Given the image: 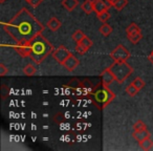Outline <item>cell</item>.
Returning a JSON list of instances; mask_svg holds the SVG:
<instances>
[{
    "instance_id": "6da1fadb",
    "label": "cell",
    "mask_w": 153,
    "mask_h": 151,
    "mask_svg": "<svg viewBox=\"0 0 153 151\" xmlns=\"http://www.w3.org/2000/svg\"><path fill=\"white\" fill-rule=\"evenodd\" d=\"M2 28L15 42H30L45 30L44 25L25 7L18 12L9 22L3 23Z\"/></svg>"
},
{
    "instance_id": "7a4b0ae2",
    "label": "cell",
    "mask_w": 153,
    "mask_h": 151,
    "mask_svg": "<svg viewBox=\"0 0 153 151\" xmlns=\"http://www.w3.org/2000/svg\"><path fill=\"white\" fill-rule=\"evenodd\" d=\"M32 51H30V58L37 64H40L46 59V57L55 49L48 40L42 34L38 35L36 38L30 41Z\"/></svg>"
},
{
    "instance_id": "3957f363",
    "label": "cell",
    "mask_w": 153,
    "mask_h": 151,
    "mask_svg": "<svg viewBox=\"0 0 153 151\" xmlns=\"http://www.w3.org/2000/svg\"><path fill=\"white\" fill-rule=\"evenodd\" d=\"M92 98H94V104L102 110L114 100L115 94L108 87V85H105L102 82L92 90Z\"/></svg>"
},
{
    "instance_id": "277c9868",
    "label": "cell",
    "mask_w": 153,
    "mask_h": 151,
    "mask_svg": "<svg viewBox=\"0 0 153 151\" xmlns=\"http://www.w3.org/2000/svg\"><path fill=\"white\" fill-rule=\"evenodd\" d=\"M109 68H110L113 76H114L115 81L120 84L124 83V81H125L130 74H132V71H133V68L131 67V65H129V64L127 63V61H123V62L114 61L109 66Z\"/></svg>"
},
{
    "instance_id": "5b68a950",
    "label": "cell",
    "mask_w": 153,
    "mask_h": 151,
    "mask_svg": "<svg viewBox=\"0 0 153 151\" xmlns=\"http://www.w3.org/2000/svg\"><path fill=\"white\" fill-rule=\"evenodd\" d=\"M110 57L115 62H123L127 61L130 57V51L126 48L124 45L119 44L110 53Z\"/></svg>"
},
{
    "instance_id": "8992f818",
    "label": "cell",
    "mask_w": 153,
    "mask_h": 151,
    "mask_svg": "<svg viewBox=\"0 0 153 151\" xmlns=\"http://www.w3.org/2000/svg\"><path fill=\"white\" fill-rule=\"evenodd\" d=\"M70 54L71 53L64 45H60L58 48H56L53 51V58L56 60V62H58V63L62 65L64 63V61L69 57Z\"/></svg>"
},
{
    "instance_id": "52a82bcc",
    "label": "cell",
    "mask_w": 153,
    "mask_h": 151,
    "mask_svg": "<svg viewBox=\"0 0 153 151\" xmlns=\"http://www.w3.org/2000/svg\"><path fill=\"white\" fill-rule=\"evenodd\" d=\"M15 51L22 58L30 57V51H32V44H30V42H16Z\"/></svg>"
},
{
    "instance_id": "ba28073f",
    "label": "cell",
    "mask_w": 153,
    "mask_h": 151,
    "mask_svg": "<svg viewBox=\"0 0 153 151\" xmlns=\"http://www.w3.org/2000/svg\"><path fill=\"white\" fill-rule=\"evenodd\" d=\"M80 64V60L74 55V54H70L69 57L64 61V63L62 64L64 68L68 71H74Z\"/></svg>"
},
{
    "instance_id": "9c48e42d",
    "label": "cell",
    "mask_w": 153,
    "mask_h": 151,
    "mask_svg": "<svg viewBox=\"0 0 153 151\" xmlns=\"http://www.w3.org/2000/svg\"><path fill=\"white\" fill-rule=\"evenodd\" d=\"M101 77H102V82L105 85H110L113 81H115V78L113 76L112 71L110 70V68H106L101 72Z\"/></svg>"
},
{
    "instance_id": "30bf717a",
    "label": "cell",
    "mask_w": 153,
    "mask_h": 151,
    "mask_svg": "<svg viewBox=\"0 0 153 151\" xmlns=\"http://www.w3.org/2000/svg\"><path fill=\"white\" fill-rule=\"evenodd\" d=\"M92 3H94V12H96L97 15L109 10V7L103 2L102 0H92Z\"/></svg>"
},
{
    "instance_id": "8fae6325",
    "label": "cell",
    "mask_w": 153,
    "mask_h": 151,
    "mask_svg": "<svg viewBox=\"0 0 153 151\" xmlns=\"http://www.w3.org/2000/svg\"><path fill=\"white\" fill-rule=\"evenodd\" d=\"M132 135H133V138L140 143V142H142L143 140H145V138H150V132H149V130L147 129V128H145V129L138 130V131H133Z\"/></svg>"
},
{
    "instance_id": "7c38bea8",
    "label": "cell",
    "mask_w": 153,
    "mask_h": 151,
    "mask_svg": "<svg viewBox=\"0 0 153 151\" xmlns=\"http://www.w3.org/2000/svg\"><path fill=\"white\" fill-rule=\"evenodd\" d=\"M46 26L49 28L51 30H53V32H56V30H58L62 26V23L61 21H60L58 18L56 17H51V19L47 21V24Z\"/></svg>"
},
{
    "instance_id": "4fadbf2b",
    "label": "cell",
    "mask_w": 153,
    "mask_h": 151,
    "mask_svg": "<svg viewBox=\"0 0 153 151\" xmlns=\"http://www.w3.org/2000/svg\"><path fill=\"white\" fill-rule=\"evenodd\" d=\"M79 4V0H62V5L68 12H72Z\"/></svg>"
},
{
    "instance_id": "5bb4252c",
    "label": "cell",
    "mask_w": 153,
    "mask_h": 151,
    "mask_svg": "<svg viewBox=\"0 0 153 151\" xmlns=\"http://www.w3.org/2000/svg\"><path fill=\"white\" fill-rule=\"evenodd\" d=\"M82 11L85 14H90L94 11V3H92V0H85L83 3L81 4Z\"/></svg>"
},
{
    "instance_id": "9a60e30c",
    "label": "cell",
    "mask_w": 153,
    "mask_h": 151,
    "mask_svg": "<svg viewBox=\"0 0 153 151\" xmlns=\"http://www.w3.org/2000/svg\"><path fill=\"white\" fill-rule=\"evenodd\" d=\"M137 33H140V28H138L137 24H135V23H131L127 28H126V35H127L128 38L133 36V35L137 34Z\"/></svg>"
},
{
    "instance_id": "2e32d148",
    "label": "cell",
    "mask_w": 153,
    "mask_h": 151,
    "mask_svg": "<svg viewBox=\"0 0 153 151\" xmlns=\"http://www.w3.org/2000/svg\"><path fill=\"white\" fill-rule=\"evenodd\" d=\"M112 30H113L112 26L109 25V24H107V23H103L102 25H101V28H99V32H100L101 35H103L104 37L110 36Z\"/></svg>"
},
{
    "instance_id": "e0dca14e",
    "label": "cell",
    "mask_w": 153,
    "mask_h": 151,
    "mask_svg": "<svg viewBox=\"0 0 153 151\" xmlns=\"http://www.w3.org/2000/svg\"><path fill=\"white\" fill-rule=\"evenodd\" d=\"M23 74H25V76H28V77H32V76L37 74V68L35 67L33 64H27V65L24 66Z\"/></svg>"
},
{
    "instance_id": "ac0fdd59",
    "label": "cell",
    "mask_w": 153,
    "mask_h": 151,
    "mask_svg": "<svg viewBox=\"0 0 153 151\" xmlns=\"http://www.w3.org/2000/svg\"><path fill=\"white\" fill-rule=\"evenodd\" d=\"M140 147L143 150H150L153 147V141L150 138H147L145 140H143L142 142H140Z\"/></svg>"
},
{
    "instance_id": "d6986e66",
    "label": "cell",
    "mask_w": 153,
    "mask_h": 151,
    "mask_svg": "<svg viewBox=\"0 0 153 151\" xmlns=\"http://www.w3.org/2000/svg\"><path fill=\"white\" fill-rule=\"evenodd\" d=\"M86 37V35L84 34L82 30H76V32L74 33V34L71 35V38H72V40L74 41L76 43H80L82 40H83L84 38Z\"/></svg>"
},
{
    "instance_id": "ffe728a7",
    "label": "cell",
    "mask_w": 153,
    "mask_h": 151,
    "mask_svg": "<svg viewBox=\"0 0 153 151\" xmlns=\"http://www.w3.org/2000/svg\"><path fill=\"white\" fill-rule=\"evenodd\" d=\"M128 4V0H115L112 2V7L117 11H122Z\"/></svg>"
},
{
    "instance_id": "44dd1931",
    "label": "cell",
    "mask_w": 153,
    "mask_h": 151,
    "mask_svg": "<svg viewBox=\"0 0 153 151\" xmlns=\"http://www.w3.org/2000/svg\"><path fill=\"white\" fill-rule=\"evenodd\" d=\"M78 44H79V45H81L82 47H84V48H85V49H87V51H88V49H89L90 47L92 46V44H94V42H92V41L90 40V39L88 38L87 36H86L85 38H84L83 40H82L80 43H78Z\"/></svg>"
},
{
    "instance_id": "7402d4cb",
    "label": "cell",
    "mask_w": 153,
    "mask_h": 151,
    "mask_svg": "<svg viewBox=\"0 0 153 151\" xmlns=\"http://www.w3.org/2000/svg\"><path fill=\"white\" fill-rule=\"evenodd\" d=\"M126 92H127L130 97H134L138 94V89L131 83L130 85H128L127 87H126Z\"/></svg>"
},
{
    "instance_id": "603a6c76",
    "label": "cell",
    "mask_w": 153,
    "mask_h": 151,
    "mask_svg": "<svg viewBox=\"0 0 153 151\" xmlns=\"http://www.w3.org/2000/svg\"><path fill=\"white\" fill-rule=\"evenodd\" d=\"M132 84H133L134 86H135L136 88H137L138 90H140V89H143V88L146 86V83H145L144 81H143L140 78H135V79L132 81Z\"/></svg>"
},
{
    "instance_id": "cb8c5ba5",
    "label": "cell",
    "mask_w": 153,
    "mask_h": 151,
    "mask_svg": "<svg viewBox=\"0 0 153 151\" xmlns=\"http://www.w3.org/2000/svg\"><path fill=\"white\" fill-rule=\"evenodd\" d=\"M97 16H98L99 20H100L101 22H103V23H106L107 20H108L109 18H110V14H109L108 11L103 12V13L99 14V15H97Z\"/></svg>"
},
{
    "instance_id": "d4e9b609",
    "label": "cell",
    "mask_w": 153,
    "mask_h": 151,
    "mask_svg": "<svg viewBox=\"0 0 153 151\" xmlns=\"http://www.w3.org/2000/svg\"><path fill=\"white\" fill-rule=\"evenodd\" d=\"M142 38H143V35H142V32H140V33H137V34L133 35V36L129 37L128 39H129L130 42H131L132 44H137Z\"/></svg>"
},
{
    "instance_id": "484cf974",
    "label": "cell",
    "mask_w": 153,
    "mask_h": 151,
    "mask_svg": "<svg viewBox=\"0 0 153 151\" xmlns=\"http://www.w3.org/2000/svg\"><path fill=\"white\" fill-rule=\"evenodd\" d=\"M145 128H147L146 124H145L143 121H140V120H138L137 122H135V123H134V125H133V131H138V130L145 129Z\"/></svg>"
},
{
    "instance_id": "4316f807",
    "label": "cell",
    "mask_w": 153,
    "mask_h": 151,
    "mask_svg": "<svg viewBox=\"0 0 153 151\" xmlns=\"http://www.w3.org/2000/svg\"><path fill=\"white\" fill-rule=\"evenodd\" d=\"M43 1H44V0H26V2L30 5H32L33 7H37L39 4H41Z\"/></svg>"
},
{
    "instance_id": "83f0119b",
    "label": "cell",
    "mask_w": 153,
    "mask_h": 151,
    "mask_svg": "<svg viewBox=\"0 0 153 151\" xmlns=\"http://www.w3.org/2000/svg\"><path fill=\"white\" fill-rule=\"evenodd\" d=\"M7 71H9V68H7L3 63L0 64V76L3 77V76H5V74H7Z\"/></svg>"
},
{
    "instance_id": "f1b7e54d",
    "label": "cell",
    "mask_w": 153,
    "mask_h": 151,
    "mask_svg": "<svg viewBox=\"0 0 153 151\" xmlns=\"http://www.w3.org/2000/svg\"><path fill=\"white\" fill-rule=\"evenodd\" d=\"M76 51L78 54H80V55H84V54L87 51V49H85L84 47H82L81 45L78 44V45H76Z\"/></svg>"
},
{
    "instance_id": "f546056e",
    "label": "cell",
    "mask_w": 153,
    "mask_h": 151,
    "mask_svg": "<svg viewBox=\"0 0 153 151\" xmlns=\"http://www.w3.org/2000/svg\"><path fill=\"white\" fill-rule=\"evenodd\" d=\"M1 91H2V99H5L7 96H9V88H7L5 85H2Z\"/></svg>"
},
{
    "instance_id": "4dcf8cb0",
    "label": "cell",
    "mask_w": 153,
    "mask_h": 151,
    "mask_svg": "<svg viewBox=\"0 0 153 151\" xmlns=\"http://www.w3.org/2000/svg\"><path fill=\"white\" fill-rule=\"evenodd\" d=\"M148 59H149V61L151 62V63L153 64V51H151V54L149 55V57H148Z\"/></svg>"
},
{
    "instance_id": "1f68e13d",
    "label": "cell",
    "mask_w": 153,
    "mask_h": 151,
    "mask_svg": "<svg viewBox=\"0 0 153 151\" xmlns=\"http://www.w3.org/2000/svg\"><path fill=\"white\" fill-rule=\"evenodd\" d=\"M7 0H0V3H4Z\"/></svg>"
},
{
    "instance_id": "d6a6232c",
    "label": "cell",
    "mask_w": 153,
    "mask_h": 151,
    "mask_svg": "<svg viewBox=\"0 0 153 151\" xmlns=\"http://www.w3.org/2000/svg\"><path fill=\"white\" fill-rule=\"evenodd\" d=\"M109 1H110V2H111V3H112V2H113V1H115V0H109Z\"/></svg>"
},
{
    "instance_id": "836d02e7",
    "label": "cell",
    "mask_w": 153,
    "mask_h": 151,
    "mask_svg": "<svg viewBox=\"0 0 153 151\" xmlns=\"http://www.w3.org/2000/svg\"><path fill=\"white\" fill-rule=\"evenodd\" d=\"M25 1H26V0H25Z\"/></svg>"
}]
</instances>
